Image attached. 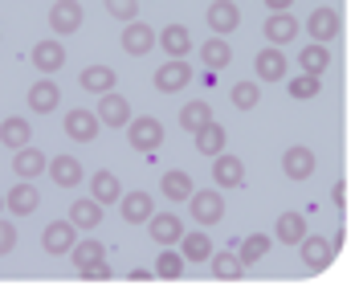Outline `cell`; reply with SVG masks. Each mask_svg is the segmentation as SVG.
Returning a JSON list of instances; mask_svg holds the SVG:
<instances>
[{"instance_id": "obj_1", "label": "cell", "mask_w": 355, "mask_h": 290, "mask_svg": "<svg viewBox=\"0 0 355 290\" xmlns=\"http://www.w3.org/2000/svg\"><path fill=\"white\" fill-rule=\"evenodd\" d=\"M127 139H131V147L135 151H143V155H155L159 151V144H164V123L159 119H151V114H143V119H131L127 123Z\"/></svg>"}, {"instance_id": "obj_2", "label": "cell", "mask_w": 355, "mask_h": 290, "mask_svg": "<svg viewBox=\"0 0 355 290\" xmlns=\"http://www.w3.org/2000/svg\"><path fill=\"white\" fill-rule=\"evenodd\" d=\"M188 209H192V217H196V225H205V229H209V225H216V221L225 217V196H220V192H209V188H200V192H196V188H192V196H188Z\"/></svg>"}, {"instance_id": "obj_3", "label": "cell", "mask_w": 355, "mask_h": 290, "mask_svg": "<svg viewBox=\"0 0 355 290\" xmlns=\"http://www.w3.org/2000/svg\"><path fill=\"white\" fill-rule=\"evenodd\" d=\"M82 21H86V12H82V4L78 0H58L53 8H49V29L58 37H70L82 29Z\"/></svg>"}, {"instance_id": "obj_4", "label": "cell", "mask_w": 355, "mask_h": 290, "mask_svg": "<svg viewBox=\"0 0 355 290\" xmlns=\"http://www.w3.org/2000/svg\"><path fill=\"white\" fill-rule=\"evenodd\" d=\"M188 82H192V70H188L184 58H168V62L155 70V90H159V94H176Z\"/></svg>"}, {"instance_id": "obj_5", "label": "cell", "mask_w": 355, "mask_h": 290, "mask_svg": "<svg viewBox=\"0 0 355 290\" xmlns=\"http://www.w3.org/2000/svg\"><path fill=\"white\" fill-rule=\"evenodd\" d=\"M73 241H78V229H73L70 221H53V225H45V233H41V250L49 257L70 254Z\"/></svg>"}, {"instance_id": "obj_6", "label": "cell", "mask_w": 355, "mask_h": 290, "mask_svg": "<svg viewBox=\"0 0 355 290\" xmlns=\"http://www.w3.org/2000/svg\"><path fill=\"white\" fill-rule=\"evenodd\" d=\"M94 119L107 123V127H127V123H131V103H127L123 94L107 90V94H98V110H94Z\"/></svg>"}, {"instance_id": "obj_7", "label": "cell", "mask_w": 355, "mask_h": 290, "mask_svg": "<svg viewBox=\"0 0 355 290\" xmlns=\"http://www.w3.org/2000/svg\"><path fill=\"white\" fill-rule=\"evenodd\" d=\"M205 21H209V29H213L216 37H229L241 25V8H237L233 0H213L209 12H205Z\"/></svg>"}, {"instance_id": "obj_8", "label": "cell", "mask_w": 355, "mask_h": 290, "mask_svg": "<svg viewBox=\"0 0 355 290\" xmlns=\"http://www.w3.org/2000/svg\"><path fill=\"white\" fill-rule=\"evenodd\" d=\"M339 29H343L339 12H335V8H327V4H322V8H315V12L306 17V33L315 37L319 45H327L331 37H339Z\"/></svg>"}, {"instance_id": "obj_9", "label": "cell", "mask_w": 355, "mask_h": 290, "mask_svg": "<svg viewBox=\"0 0 355 290\" xmlns=\"http://www.w3.org/2000/svg\"><path fill=\"white\" fill-rule=\"evenodd\" d=\"M151 49H155V29L143 25V21H127V29H123V53L143 58V53H151Z\"/></svg>"}, {"instance_id": "obj_10", "label": "cell", "mask_w": 355, "mask_h": 290, "mask_svg": "<svg viewBox=\"0 0 355 290\" xmlns=\"http://www.w3.org/2000/svg\"><path fill=\"white\" fill-rule=\"evenodd\" d=\"M282 172L290 176V180H311L315 176V151L311 147H286L282 155Z\"/></svg>"}, {"instance_id": "obj_11", "label": "cell", "mask_w": 355, "mask_h": 290, "mask_svg": "<svg viewBox=\"0 0 355 290\" xmlns=\"http://www.w3.org/2000/svg\"><path fill=\"white\" fill-rule=\"evenodd\" d=\"M33 66L41 74H53L66 66V45L58 41V37H45V41H37L33 45Z\"/></svg>"}, {"instance_id": "obj_12", "label": "cell", "mask_w": 355, "mask_h": 290, "mask_svg": "<svg viewBox=\"0 0 355 290\" xmlns=\"http://www.w3.org/2000/svg\"><path fill=\"white\" fill-rule=\"evenodd\" d=\"M119 209H123V221H131V225H147V217L155 213V201H151V192H123L119 196Z\"/></svg>"}, {"instance_id": "obj_13", "label": "cell", "mask_w": 355, "mask_h": 290, "mask_svg": "<svg viewBox=\"0 0 355 290\" xmlns=\"http://www.w3.org/2000/svg\"><path fill=\"white\" fill-rule=\"evenodd\" d=\"M147 233H151L159 246H176L180 233H184V221H180L176 213H151V217H147Z\"/></svg>"}, {"instance_id": "obj_14", "label": "cell", "mask_w": 355, "mask_h": 290, "mask_svg": "<svg viewBox=\"0 0 355 290\" xmlns=\"http://www.w3.org/2000/svg\"><path fill=\"white\" fill-rule=\"evenodd\" d=\"M298 254H302V266L306 270H327L331 266V257H335V250H331V241H322V237H302L298 241Z\"/></svg>"}, {"instance_id": "obj_15", "label": "cell", "mask_w": 355, "mask_h": 290, "mask_svg": "<svg viewBox=\"0 0 355 290\" xmlns=\"http://www.w3.org/2000/svg\"><path fill=\"white\" fill-rule=\"evenodd\" d=\"M216 164H213V180H216V188H241L245 184V168H241V160L237 155H213Z\"/></svg>"}, {"instance_id": "obj_16", "label": "cell", "mask_w": 355, "mask_h": 290, "mask_svg": "<svg viewBox=\"0 0 355 290\" xmlns=\"http://www.w3.org/2000/svg\"><path fill=\"white\" fill-rule=\"evenodd\" d=\"M98 119H94V110H70L66 114V135L78 139V144H90V139H98Z\"/></svg>"}, {"instance_id": "obj_17", "label": "cell", "mask_w": 355, "mask_h": 290, "mask_svg": "<svg viewBox=\"0 0 355 290\" xmlns=\"http://www.w3.org/2000/svg\"><path fill=\"white\" fill-rule=\"evenodd\" d=\"M58 103H62V90H58V82H53V78H41V82L29 86V110L49 114V110H58Z\"/></svg>"}, {"instance_id": "obj_18", "label": "cell", "mask_w": 355, "mask_h": 290, "mask_svg": "<svg viewBox=\"0 0 355 290\" xmlns=\"http://www.w3.org/2000/svg\"><path fill=\"white\" fill-rule=\"evenodd\" d=\"M37 205H41V192H37L33 184H17V188L4 196V209H8L12 217H29V213H37Z\"/></svg>"}, {"instance_id": "obj_19", "label": "cell", "mask_w": 355, "mask_h": 290, "mask_svg": "<svg viewBox=\"0 0 355 290\" xmlns=\"http://www.w3.org/2000/svg\"><path fill=\"white\" fill-rule=\"evenodd\" d=\"M253 70H257L261 82H278V78H286V53L278 49V45L261 49V53L253 58Z\"/></svg>"}, {"instance_id": "obj_20", "label": "cell", "mask_w": 355, "mask_h": 290, "mask_svg": "<svg viewBox=\"0 0 355 290\" xmlns=\"http://www.w3.org/2000/svg\"><path fill=\"white\" fill-rule=\"evenodd\" d=\"M114 82H119V70H110V66H90L78 74V86L86 94H107V90H114Z\"/></svg>"}, {"instance_id": "obj_21", "label": "cell", "mask_w": 355, "mask_h": 290, "mask_svg": "<svg viewBox=\"0 0 355 290\" xmlns=\"http://www.w3.org/2000/svg\"><path fill=\"white\" fill-rule=\"evenodd\" d=\"M45 172L53 176V184H62V188H78V184H82V164H78L73 155H53V160L45 164Z\"/></svg>"}, {"instance_id": "obj_22", "label": "cell", "mask_w": 355, "mask_h": 290, "mask_svg": "<svg viewBox=\"0 0 355 290\" xmlns=\"http://www.w3.org/2000/svg\"><path fill=\"white\" fill-rule=\"evenodd\" d=\"M200 62H205V70H209V74L225 70V66L233 62V49H229V41H225V37H209V41L200 45Z\"/></svg>"}, {"instance_id": "obj_23", "label": "cell", "mask_w": 355, "mask_h": 290, "mask_svg": "<svg viewBox=\"0 0 355 290\" xmlns=\"http://www.w3.org/2000/svg\"><path fill=\"white\" fill-rule=\"evenodd\" d=\"M70 257H73V266H78V274H86V270H94L98 262H107V250H103V241H73L70 246Z\"/></svg>"}, {"instance_id": "obj_24", "label": "cell", "mask_w": 355, "mask_h": 290, "mask_svg": "<svg viewBox=\"0 0 355 290\" xmlns=\"http://www.w3.org/2000/svg\"><path fill=\"white\" fill-rule=\"evenodd\" d=\"M70 225L73 229H98L103 225V205L90 196V201H70Z\"/></svg>"}, {"instance_id": "obj_25", "label": "cell", "mask_w": 355, "mask_h": 290, "mask_svg": "<svg viewBox=\"0 0 355 290\" xmlns=\"http://www.w3.org/2000/svg\"><path fill=\"white\" fill-rule=\"evenodd\" d=\"M12 172L21 176V180H33V176H41L45 172V155L37 151V147H17V155H12Z\"/></svg>"}, {"instance_id": "obj_26", "label": "cell", "mask_w": 355, "mask_h": 290, "mask_svg": "<svg viewBox=\"0 0 355 290\" xmlns=\"http://www.w3.org/2000/svg\"><path fill=\"white\" fill-rule=\"evenodd\" d=\"M266 37H270V45L282 49L286 41L298 37V21H294L290 12H270V21H266Z\"/></svg>"}, {"instance_id": "obj_27", "label": "cell", "mask_w": 355, "mask_h": 290, "mask_svg": "<svg viewBox=\"0 0 355 290\" xmlns=\"http://www.w3.org/2000/svg\"><path fill=\"white\" fill-rule=\"evenodd\" d=\"M192 135H196V151H200V155H220V151H225V139H229L216 119H209V123H205L200 131H192Z\"/></svg>"}, {"instance_id": "obj_28", "label": "cell", "mask_w": 355, "mask_h": 290, "mask_svg": "<svg viewBox=\"0 0 355 290\" xmlns=\"http://www.w3.org/2000/svg\"><path fill=\"white\" fill-rule=\"evenodd\" d=\"M180 257L184 262H209L213 254V241H209V233H180Z\"/></svg>"}, {"instance_id": "obj_29", "label": "cell", "mask_w": 355, "mask_h": 290, "mask_svg": "<svg viewBox=\"0 0 355 290\" xmlns=\"http://www.w3.org/2000/svg\"><path fill=\"white\" fill-rule=\"evenodd\" d=\"M90 196H94L98 205H114V201L123 196V184H119L114 172H94V176H90Z\"/></svg>"}, {"instance_id": "obj_30", "label": "cell", "mask_w": 355, "mask_h": 290, "mask_svg": "<svg viewBox=\"0 0 355 290\" xmlns=\"http://www.w3.org/2000/svg\"><path fill=\"white\" fill-rule=\"evenodd\" d=\"M274 233H278L282 246H298V241L306 237V217H302V213H282L278 225H274Z\"/></svg>"}, {"instance_id": "obj_31", "label": "cell", "mask_w": 355, "mask_h": 290, "mask_svg": "<svg viewBox=\"0 0 355 290\" xmlns=\"http://www.w3.org/2000/svg\"><path fill=\"white\" fill-rule=\"evenodd\" d=\"M155 45H164L168 49V58H184L188 49H192V37L184 25H168L164 33H155Z\"/></svg>"}, {"instance_id": "obj_32", "label": "cell", "mask_w": 355, "mask_h": 290, "mask_svg": "<svg viewBox=\"0 0 355 290\" xmlns=\"http://www.w3.org/2000/svg\"><path fill=\"white\" fill-rule=\"evenodd\" d=\"M159 188H164V196H168V201H188V196H192V176H188V172H180V168H172V172H164Z\"/></svg>"}, {"instance_id": "obj_33", "label": "cell", "mask_w": 355, "mask_h": 290, "mask_svg": "<svg viewBox=\"0 0 355 290\" xmlns=\"http://www.w3.org/2000/svg\"><path fill=\"white\" fill-rule=\"evenodd\" d=\"M29 135H33V131H29V123H25V119H17V114L0 123V144H4V147H12V151L29 144Z\"/></svg>"}, {"instance_id": "obj_34", "label": "cell", "mask_w": 355, "mask_h": 290, "mask_svg": "<svg viewBox=\"0 0 355 290\" xmlns=\"http://www.w3.org/2000/svg\"><path fill=\"white\" fill-rule=\"evenodd\" d=\"M298 66H302V74H322L327 66H331V53H327V45H319V41L302 45V53H298Z\"/></svg>"}, {"instance_id": "obj_35", "label": "cell", "mask_w": 355, "mask_h": 290, "mask_svg": "<svg viewBox=\"0 0 355 290\" xmlns=\"http://www.w3.org/2000/svg\"><path fill=\"white\" fill-rule=\"evenodd\" d=\"M155 278H164V282H176L180 274H184V257L172 250V246H164V254L155 257V270H151Z\"/></svg>"}, {"instance_id": "obj_36", "label": "cell", "mask_w": 355, "mask_h": 290, "mask_svg": "<svg viewBox=\"0 0 355 290\" xmlns=\"http://www.w3.org/2000/svg\"><path fill=\"white\" fill-rule=\"evenodd\" d=\"M209 270H213L216 278H225V282H237L241 274H245V266H241V257L237 254H209Z\"/></svg>"}, {"instance_id": "obj_37", "label": "cell", "mask_w": 355, "mask_h": 290, "mask_svg": "<svg viewBox=\"0 0 355 290\" xmlns=\"http://www.w3.org/2000/svg\"><path fill=\"white\" fill-rule=\"evenodd\" d=\"M290 99H298V103H306V99H319V90H322V82H319V74H298V78H290Z\"/></svg>"}, {"instance_id": "obj_38", "label": "cell", "mask_w": 355, "mask_h": 290, "mask_svg": "<svg viewBox=\"0 0 355 290\" xmlns=\"http://www.w3.org/2000/svg\"><path fill=\"white\" fill-rule=\"evenodd\" d=\"M209 119H213V107L209 103H188V107L180 110V127L184 131H200Z\"/></svg>"}, {"instance_id": "obj_39", "label": "cell", "mask_w": 355, "mask_h": 290, "mask_svg": "<svg viewBox=\"0 0 355 290\" xmlns=\"http://www.w3.org/2000/svg\"><path fill=\"white\" fill-rule=\"evenodd\" d=\"M266 254H270V237H266V233H253V237H245V241H241V250H237L241 266H253V262H261Z\"/></svg>"}, {"instance_id": "obj_40", "label": "cell", "mask_w": 355, "mask_h": 290, "mask_svg": "<svg viewBox=\"0 0 355 290\" xmlns=\"http://www.w3.org/2000/svg\"><path fill=\"white\" fill-rule=\"evenodd\" d=\"M229 99H233V107L237 110H253L257 107V99H261V90H257V82H237V86L229 90Z\"/></svg>"}, {"instance_id": "obj_41", "label": "cell", "mask_w": 355, "mask_h": 290, "mask_svg": "<svg viewBox=\"0 0 355 290\" xmlns=\"http://www.w3.org/2000/svg\"><path fill=\"white\" fill-rule=\"evenodd\" d=\"M103 4H107V12L114 21H135V12H139L135 0H103Z\"/></svg>"}, {"instance_id": "obj_42", "label": "cell", "mask_w": 355, "mask_h": 290, "mask_svg": "<svg viewBox=\"0 0 355 290\" xmlns=\"http://www.w3.org/2000/svg\"><path fill=\"white\" fill-rule=\"evenodd\" d=\"M12 250H17V229H12V221H0V257Z\"/></svg>"}, {"instance_id": "obj_43", "label": "cell", "mask_w": 355, "mask_h": 290, "mask_svg": "<svg viewBox=\"0 0 355 290\" xmlns=\"http://www.w3.org/2000/svg\"><path fill=\"white\" fill-rule=\"evenodd\" d=\"M331 201H335L339 209L347 205V180H335V188H331Z\"/></svg>"}, {"instance_id": "obj_44", "label": "cell", "mask_w": 355, "mask_h": 290, "mask_svg": "<svg viewBox=\"0 0 355 290\" xmlns=\"http://www.w3.org/2000/svg\"><path fill=\"white\" fill-rule=\"evenodd\" d=\"M82 278H94V282H107V278H110V266H107V262H98V266H94V270H86Z\"/></svg>"}, {"instance_id": "obj_45", "label": "cell", "mask_w": 355, "mask_h": 290, "mask_svg": "<svg viewBox=\"0 0 355 290\" xmlns=\"http://www.w3.org/2000/svg\"><path fill=\"white\" fill-rule=\"evenodd\" d=\"M127 278H131V282H151V278H155V274H151V270H131V274H127Z\"/></svg>"}, {"instance_id": "obj_46", "label": "cell", "mask_w": 355, "mask_h": 290, "mask_svg": "<svg viewBox=\"0 0 355 290\" xmlns=\"http://www.w3.org/2000/svg\"><path fill=\"white\" fill-rule=\"evenodd\" d=\"M266 4H270V8H274V12H286V8H290V4H294V0H266Z\"/></svg>"}, {"instance_id": "obj_47", "label": "cell", "mask_w": 355, "mask_h": 290, "mask_svg": "<svg viewBox=\"0 0 355 290\" xmlns=\"http://www.w3.org/2000/svg\"><path fill=\"white\" fill-rule=\"evenodd\" d=\"M0 209H4V196H0Z\"/></svg>"}]
</instances>
